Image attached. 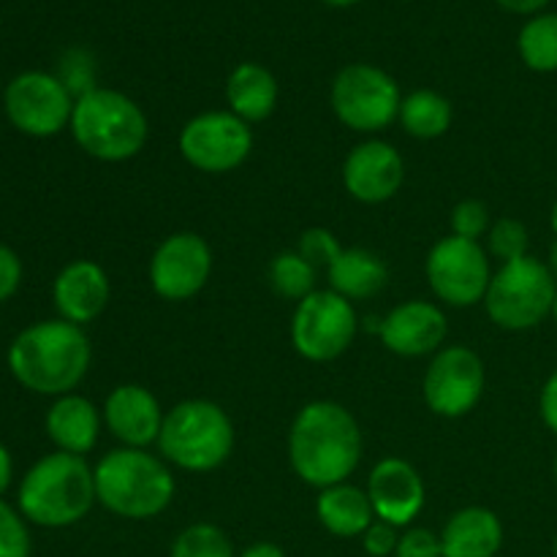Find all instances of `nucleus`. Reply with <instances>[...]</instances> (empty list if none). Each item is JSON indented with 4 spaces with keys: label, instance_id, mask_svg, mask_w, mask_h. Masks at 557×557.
Listing matches in <instances>:
<instances>
[{
    "label": "nucleus",
    "instance_id": "nucleus-1",
    "mask_svg": "<svg viewBox=\"0 0 557 557\" xmlns=\"http://www.w3.org/2000/svg\"><path fill=\"white\" fill-rule=\"evenodd\" d=\"M364 438L357 417L335 400L302 406L288 430V462L315 490L348 482L362 462Z\"/></svg>",
    "mask_w": 557,
    "mask_h": 557
},
{
    "label": "nucleus",
    "instance_id": "nucleus-2",
    "mask_svg": "<svg viewBox=\"0 0 557 557\" xmlns=\"http://www.w3.org/2000/svg\"><path fill=\"white\" fill-rule=\"evenodd\" d=\"M11 375L33 395L63 397L85 381L92 362L85 326L63 319L36 321L11 341L5 354Z\"/></svg>",
    "mask_w": 557,
    "mask_h": 557
},
{
    "label": "nucleus",
    "instance_id": "nucleus-3",
    "mask_svg": "<svg viewBox=\"0 0 557 557\" xmlns=\"http://www.w3.org/2000/svg\"><path fill=\"white\" fill-rule=\"evenodd\" d=\"M96 504V473L85 457L69 451H52L33 462L16 493L22 517L49 531L76 525Z\"/></svg>",
    "mask_w": 557,
    "mask_h": 557
},
{
    "label": "nucleus",
    "instance_id": "nucleus-4",
    "mask_svg": "<svg viewBox=\"0 0 557 557\" xmlns=\"http://www.w3.org/2000/svg\"><path fill=\"white\" fill-rule=\"evenodd\" d=\"M96 473V498L109 515L123 520H152L172 506L177 482L163 457L147 449L107 451L92 468Z\"/></svg>",
    "mask_w": 557,
    "mask_h": 557
},
{
    "label": "nucleus",
    "instance_id": "nucleus-5",
    "mask_svg": "<svg viewBox=\"0 0 557 557\" xmlns=\"http://www.w3.org/2000/svg\"><path fill=\"white\" fill-rule=\"evenodd\" d=\"M69 128L76 145L103 163L131 161L150 139V120L145 109L112 87H92L82 92L74 103Z\"/></svg>",
    "mask_w": 557,
    "mask_h": 557
},
{
    "label": "nucleus",
    "instance_id": "nucleus-6",
    "mask_svg": "<svg viewBox=\"0 0 557 557\" xmlns=\"http://www.w3.org/2000/svg\"><path fill=\"white\" fill-rule=\"evenodd\" d=\"M237 444V430L226 408L212 400H183L166 411L158 451L169 466L188 473H210L226 466Z\"/></svg>",
    "mask_w": 557,
    "mask_h": 557
},
{
    "label": "nucleus",
    "instance_id": "nucleus-7",
    "mask_svg": "<svg viewBox=\"0 0 557 557\" xmlns=\"http://www.w3.org/2000/svg\"><path fill=\"white\" fill-rule=\"evenodd\" d=\"M555 297L557 281L549 264L528 253L493 272L484 310L498 330L528 332L553 315Z\"/></svg>",
    "mask_w": 557,
    "mask_h": 557
},
{
    "label": "nucleus",
    "instance_id": "nucleus-8",
    "mask_svg": "<svg viewBox=\"0 0 557 557\" xmlns=\"http://www.w3.org/2000/svg\"><path fill=\"white\" fill-rule=\"evenodd\" d=\"M332 112L357 134H381L400 114L403 92L389 71L373 63H351L332 82Z\"/></svg>",
    "mask_w": 557,
    "mask_h": 557
},
{
    "label": "nucleus",
    "instance_id": "nucleus-9",
    "mask_svg": "<svg viewBox=\"0 0 557 557\" xmlns=\"http://www.w3.org/2000/svg\"><path fill=\"white\" fill-rule=\"evenodd\" d=\"M359 319L351 299L332 288H315L292 315V346L308 362H335L351 348Z\"/></svg>",
    "mask_w": 557,
    "mask_h": 557
},
{
    "label": "nucleus",
    "instance_id": "nucleus-10",
    "mask_svg": "<svg viewBox=\"0 0 557 557\" xmlns=\"http://www.w3.org/2000/svg\"><path fill=\"white\" fill-rule=\"evenodd\" d=\"M74 103V92L49 71H22L3 90L5 117L20 134L33 139H49L69 128Z\"/></svg>",
    "mask_w": 557,
    "mask_h": 557
},
{
    "label": "nucleus",
    "instance_id": "nucleus-11",
    "mask_svg": "<svg viewBox=\"0 0 557 557\" xmlns=\"http://www.w3.org/2000/svg\"><path fill=\"white\" fill-rule=\"evenodd\" d=\"M180 156L205 174H228L253 152V128L228 109H212L190 117L180 131Z\"/></svg>",
    "mask_w": 557,
    "mask_h": 557
},
{
    "label": "nucleus",
    "instance_id": "nucleus-12",
    "mask_svg": "<svg viewBox=\"0 0 557 557\" xmlns=\"http://www.w3.org/2000/svg\"><path fill=\"white\" fill-rule=\"evenodd\" d=\"M424 275L441 302L451 308H473L487 297L493 267L487 248L449 234L430 248Z\"/></svg>",
    "mask_w": 557,
    "mask_h": 557
},
{
    "label": "nucleus",
    "instance_id": "nucleus-13",
    "mask_svg": "<svg viewBox=\"0 0 557 557\" xmlns=\"http://www.w3.org/2000/svg\"><path fill=\"white\" fill-rule=\"evenodd\" d=\"M487 373L473 348L444 346L433 354L422 379L424 406L444 419H462L482 403Z\"/></svg>",
    "mask_w": 557,
    "mask_h": 557
},
{
    "label": "nucleus",
    "instance_id": "nucleus-14",
    "mask_svg": "<svg viewBox=\"0 0 557 557\" xmlns=\"http://www.w3.org/2000/svg\"><path fill=\"white\" fill-rule=\"evenodd\" d=\"M212 267V248L201 234H169L150 259V286L166 302H185L210 283Z\"/></svg>",
    "mask_w": 557,
    "mask_h": 557
},
{
    "label": "nucleus",
    "instance_id": "nucleus-15",
    "mask_svg": "<svg viewBox=\"0 0 557 557\" xmlns=\"http://www.w3.org/2000/svg\"><path fill=\"white\" fill-rule=\"evenodd\" d=\"M406 183L400 150L384 139L359 141L343 161V185L359 205H384Z\"/></svg>",
    "mask_w": 557,
    "mask_h": 557
},
{
    "label": "nucleus",
    "instance_id": "nucleus-16",
    "mask_svg": "<svg viewBox=\"0 0 557 557\" xmlns=\"http://www.w3.org/2000/svg\"><path fill=\"white\" fill-rule=\"evenodd\" d=\"M379 335L381 343L397 357H433L444 348L446 335H449V319L435 302L408 299L389 310V315L379 324Z\"/></svg>",
    "mask_w": 557,
    "mask_h": 557
},
{
    "label": "nucleus",
    "instance_id": "nucleus-17",
    "mask_svg": "<svg viewBox=\"0 0 557 557\" xmlns=\"http://www.w3.org/2000/svg\"><path fill=\"white\" fill-rule=\"evenodd\" d=\"M368 498L373 504L375 520L395 528H408L424 509V479L403 457H384L368 476Z\"/></svg>",
    "mask_w": 557,
    "mask_h": 557
},
{
    "label": "nucleus",
    "instance_id": "nucleus-18",
    "mask_svg": "<svg viewBox=\"0 0 557 557\" xmlns=\"http://www.w3.org/2000/svg\"><path fill=\"white\" fill-rule=\"evenodd\" d=\"M101 413L109 433L131 449H147V446L158 444L163 417H166L158 397L141 384L114 386Z\"/></svg>",
    "mask_w": 557,
    "mask_h": 557
},
{
    "label": "nucleus",
    "instance_id": "nucleus-19",
    "mask_svg": "<svg viewBox=\"0 0 557 557\" xmlns=\"http://www.w3.org/2000/svg\"><path fill=\"white\" fill-rule=\"evenodd\" d=\"M112 283L107 270L92 259H74L58 272L52 283V302L58 319L85 326L107 310Z\"/></svg>",
    "mask_w": 557,
    "mask_h": 557
},
{
    "label": "nucleus",
    "instance_id": "nucleus-20",
    "mask_svg": "<svg viewBox=\"0 0 557 557\" xmlns=\"http://www.w3.org/2000/svg\"><path fill=\"white\" fill-rule=\"evenodd\" d=\"M44 428L58 451L85 457L96 449L103 428V413L87 397L71 392V395L54 397L47 419H44Z\"/></svg>",
    "mask_w": 557,
    "mask_h": 557
},
{
    "label": "nucleus",
    "instance_id": "nucleus-21",
    "mask_svg": "<svg viewBox=\"0 0 557 557\" xmlns=\"http://www.w3.org/2000/svg\"><path fill=\"white\" fill-rule=\"evenodd\" d=\"M504 547V522L487 506H466L441 531L444 557H495Z\"/></svg>",
    "mask_w": 557,
    "mask_h": 557
},
{
    "label": "nucleus",
    "instance_id": "nucleus-22",
    "mask_svg": "<svg viewBox=\"0 0 557 557\" xmlns=\"http://www.w3.org/2000/svg\"><path fill=\"white\" fill-rule=\"evenodd\" d=\"M281 101V85L267 65L245 60L228 74L226 79V103L228 112L237 114L248 125L264 123L275 114Z\"/></svg>",
    "mask_w": 557,
    "mask_h": 557
},
{
    "label": "nucleus",
    "instance_id": "nucleus-23",
    "mask_svg": "<svg viewBox=\"0 0 557 557\" xmlns=\"http://www.w3.org/2000/svg\"><path fill=\"white\" fill-rule=\"evenodd\" d=\"M315 517L337 539H362V533L375 522V511L368 498V490L354 487L348 482L319 490Z\"/></svg>",
    "mask_w": 557,
    "mask_h": 557
},
{
    "label": "nucleus",
    "instance_id": "nucleus-24",
    "mask_svg": "<svg viewBox=\"0 0 557 557\" xmlns=\"http://www.w3.org/2000/svg\"><path fill=\"white\" fill-rule=\"evenodd\" d=\"M330 288L346 299H370L389 283V267L368 248H343L326 267Z\"/></svg>",
    "mask_w": 557,
    "mask_h": 557
},
{
    "label": "nucleus",
    "instance_id": "nucleus-25",
    "mask_svg": "<svg viewBox=\"0 0 557 557\" xmlns=\"http://www.w3.org/2000/svg\"><path fill=\"white\" fill-rule=\"evenodd\" d=\"M397 120L413 139H441L444 134H449L451 123H455V107L446 96L422 87V90H413L411 96H403Z\"/></svg>",
    "mask_w": 557,
    "mask_h": 557
},
{
    "label": "nucleus",
    "instance_id": "nucleus-26",
    "mask_svg": "<svg viewBox=\"0 0 557 557\" xmlns=\"http://www.w3.org/2000/svg\"><path fill=\"white\" fill-rule=\"evenodd\" d=\"M517 52L522 63L536 74H555L557 71V14L542 11L522 25L517 36Z\"/></svg>",
    "mask_w": 557,
    "mask_h": 557
},
{
    "label": "nucleus",
    "instance_id": "nucleus-27",
    "mask_svg": "<svg viewBox=\"0 0 557 557\" xmlns=\"http://www.w3.org/2000/svg\"><path fill=\"white\" fill-rule=\"evenodd\" d=\"M267 277H270V286L277 297L302 302L305 297H310L315 292L319 270L299 250H283V253H277L270 261Z\"/></svg>",
    "mask_w": 557,
    "mask_h": 557
},
{
    "label": "nucleus",
    "instance_id": "nucleus-28",
    "mask_svg": "<svg viewBox=\"0 0 557 557\" xmlns=\"http://www.w3.org/2000/svg\"><path fill=\"white\" fill-rule=\"evenodd\" d=\"M169 557H237L226 531L212 522H194L177 533Z\"/></svg>",
    "mask_w": 557,
    "mask_h": 557
},
{
    "label": "nucleus",
    "instance_id": "nucleus-29",
    "mask_svg": "<svg viewBox=\"0 0 557 557\" xmlns=\"http://www.w3.org/2000/svg\"><path fill=\"white\" fill-rule=\"evenodd\" d=\"M487 253L500 264L531 253V234L525 223L517 218H498L487 232Z\"/></svg>",
    "mask_w": 557,
    "mask_h": 557
},
{
    "label": "nucleus",
    "instance_id": "nucleus-30",
    "mask_svg": "<svg viewBox=\"0 0 557 557\" xmlns=\"http://www.w3.org/2000/svg\"><path fill=\"white\" fill-rule=\"evenodd\" d=\"M33 539L20 509L0 498V557H30Z\"/></svg>",
    "mask_w": 557,
    "mask_h": 557
},
{
    "label": "nucleus",
    "instance_id": "nucleus-31",
    "mask_svg": "<svg viewBox=\"0 0 557 557\" xmlns=\"http://www.w3.org/2000/svg\"><path fill=\"white\" fill-rule=\"evenodd\" d=\"M449 226L455 237L479 243L482 237H487L490 226H493V218H490V210L484 201L466 199L460 205H455V210L449 215Z\"/></svg>",
    "mask_w": 557,
    "mask_h": 557
},
{
    "label": "nucleus",
    "instance_id": "nucleus-32",
    "mask_svg": "<svg viewBox=\"0 0 557 557\" xmlns=\"http://www.w3.org/2000/svg\"><path fill=\"white\" fill-rule=\"evenodd\" d=\"M297 250L315 267V270H326L330 261L343 250V245L337 243V237L330 232V228L319 226V228H308V232L302 234Z\"/></svg>",
    "mask_w": 557,
    "mask_h": 557
},
{
    "label": "nucleus",
    "instance_id": "nucleus-33",
    "mask_svg": "<svg viewBox=\"0 0 557 557\" xmlns=\"http://www.w3.org/2000/svg\"><path fill=\"white\" fill-rule=\"evenodd\" d=\"M395 557H444L441 533L428 531V528H408L406 533H400Z\"/></svg>",
    "mask_w": 557,
    "mask_h": 557
},
{
    "label": "nucleus",
    "instance_id": "nucleus-34",
    "mask_svg": "<svg viewBox=\"0 0 557 557\" xmlns=\"http://www.w3.org/2000/svg\"><path fill=\"white\" fill-rule=\"evenodd\" d=\"M397 542H400V533L389 522L375 520L368 531L362 533V547L370 557H389L397 553Z\"/></svg>",
    "mask_w": 557,
    "mask_h": 557
},
{
    "label": "nucleus",
    "instance_id": "nucleus-35",
    "mask_svg": "<svg viewBox=\"0 0 557 557\" xmlns=\"http://www.w3.org/2000/svg\"><path fill=\"white\" fill-rule=\"evenodd\" d=\"M22 283V261L9 245L0 243V305L9 302Z\"/></svg>",
    "mask_w": 557,
    "mask_h": 557
},
{
    "label": "nucleus",
    "instance_id": "nucleus-36",
    "mask_svg": "<svg viewBox=\"0 0 557 557\" xmlns=\"http://www.w3.org/2000/svg\"><path fill=\"white\" fill-rule=\"evenodd\" d=\"M539 413H542V422L547 424L549 433L557 435V370H553V375L544 381L542 395H539Z\"/></svg>",
    "mask_w": 557,
    "mask_h": 557
},
{
    "label": "nucleus",
    "instance_id": "nucleus-37",
    "mask_svg": "<svg viewBox=\"0 0 557 557\" xmlns=\"http://www.w3.org/2000/svg\"><path fill=\"white\" fill-rule=\"evenodd\" d=\"M504 11L509 14H522V16H536L542 14L549 5V0H495Z\"/></svg>",
    "mask_w": 557,
    "mask_h": 557
},
{
    "label": "nucleus",
    "instance_id": "nucleus-38",
    "mask_svg": "<svg viewBox=\"0 0 557 557\" xmlns=\"http://www.w3.org/2000/svg\"><path fill=\"white\" fill-rule=\"evenodd\" d=\"M237 557H286V553L275 542H256L250 547H245Z\"/></svg>",
    "mask_w": 557,
    "mask_h": 557
},
{
    "label": "nucleus",
    "instance_id": "nucleus-39",
    "mask_svg": "<svg viewBox=\"0 0 557 557\" xmlns=\"http://www.w3.org/2000/svg\"><path fill=\"white\" fill-rule=\"evenodd\" d=\"M11 479H14V460H11L9 446L0 444V495L11 487Z\"/></svg>",
    "mask_w": 557,
    "mask_h": 557
},
{
    "label": "nucleus",
    "instance_id": "nucleus-40",
    "mask_svg": "<svg viewBox=\"0 0 557 557\" xmlns=\"http://www.w3.org/2000/svg\"><path fill=\"white\" fill-rule=\"evenodd\" d=\"M321 3L332 5V9H348V5H357L359 0H321Z\"/></svg>",
    "mask_w": 557,
    "mask_h": 557
},
{
    "label": "nucleus",
    "instance_id": "nucleus-41",
    "mask_svg": "<svg viewBox=\"0 0 557 557\" xmlns=\"http://www.w3.org/2000/svg\"><path fill=\"white\" fill-rule=\"evenodd\" d=\"M549 270H553V275H555V281H557V243L553 245V250H549Z\"/></svg>",
    "mask_w": 557,
    "mask_h": 557
},
{
    "label": "nucleus",
    "instance_id": "nucleus-42",
    "mask_svg": "<svg viewBox=\"0 0 557 557\" xmlns=\"http://www.w3.org/2000/svg\"><path fill=\"white\" fill-rule=\"evenodd\" d=\"M549 226H553V234L557 237V199H555L553 210H549Z\"/></svg>",
    "mask_w": 557,
    "mask_h": 557
},
{
    "label": "nucleus",
    "instance_id": "nucleus-43",
    "mask_svg": "<svg viewBox=\"0 0 557 557\" xmlns=\"http://www.w3.org/2000/svg\"><path fill=\"white\" fill-rule=\"evenodd\" d=\"M553 321H555V326H557V297H555V305H553Z\"/></svg>",
    "mask_w": 557,
    "mask_h": 557
},
{
    "label": "nucleus",
    "instance_id": "nucleus-44",
    "mask_svg": "<svg viewBox=\"0 0 557 557\" xmlns=\"http://www.w3.org/2000/svg\"><path fill=\"white\" fill-rule=\"evenodd\" d=\"M553 473H555V484H557V457H555V466H553Z\"/></svg>",
    "mask_w": 557,
    "mask_h": 557
},
{
    "label": "nucleus",
    "instance_id": "nucleus-45",
    "mask_svg": "<svg viewBox=\"0 0 557 557\" xmlns=\"http://www.w3.org/2000/svg\"><path fill=\"white\" fill-rule=\"evenodd\" d=\"M553 555L557 557V536H555V544H553Z\"/></svg>",
    "mask_w": 557,
    "mask_h": 557
}]
</instances>
